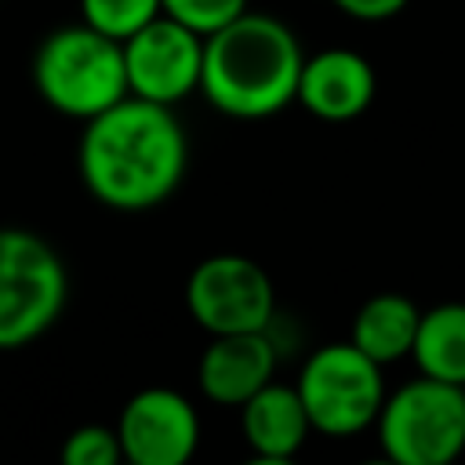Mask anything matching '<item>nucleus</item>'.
Here are the masks:
<instances>
[{
	"mask_svg": "<svg viewBox=\"0 0 465 465\" xmlns=\"http://www.w3.org/2000/svg\"><path fill=\"white\" fill-rule=\"evenodd\" d=\"M305 51L276 15L243 11L203 36L200 94L229 120H269L298 94Z\"/></svg>",
	"mask_w": 465,
	"mask_h": 465,
	"instance_id": "2",
	"label": "nucleus"
},
{
	"mask_svg": "<svg viewBox=\"0 0 465 465\" xmlns=\"http://www.w3.org/2000/svg\"><path fill=\"white\" fill-rule=\"evenodd\" d=\"M185 309L203 334L272 331L276 287L247 254H207L185 280Z\"/></svg>",
	"mask_w": 465,
	"mask_h": 465,
	"instance_id": "7",
	"label": "nucleus"
},
{
	"mask_svg": "<svg viewBox=\"0 0 465 465\" xmlns=\"http://www.w3.org/2000/svg\"><path fill=\"white\" fill-rule=\"evenodd\" d=\"M411 360L418 374L465 385V302H443L421 312Z\"/></svg>",
	"mask_w": 465,
	"mask_h": 465,
	"instance_id": "14",
	"label": "nucleus"
},
{
	"mask_svg": "<svg viewBox=\"0 0 465 465\" xmlns=\"http://www.w3.org/2000/svg\"><path fill=\"white\" fill-rule=\"evenodd\" d=\"M160 7H163V15L189 25L193 33L211 36L214 29L240 18L247 11V0H160Z\"/></svg>",
	"mask_w": 465,
	"mask_h": 465,
	"instance_id": "17",
	"label": "nucleus"
},
{
	"mask_svg": "<svg viewBox=\"0 0 465 465\" xmlns=\"http://www.w3.org/2000/svg\"><path fill=\"white\" fill-rule=\"evenodd\" d=\"M276 341L269 331L211 334L196 363V389L214 407H240L276 378Z\"/></svg>",
	"mask_w": 465,
	"mask_h": 465,
	"instance_id": "11",
	"label": "nucleus"
},
{
	"mask_svg": "<svg viewBox=\"0 0 465 465\" xmlns=\"http://www.w3.org/2000/svg\"><path fill=\"white\" fill-rule=\"evenodd\" d=\"M374 94L378 76L360 51L323 47L316 54H305L294 102L323 124H352L371 109Z\"/></svg>",
	"mask_w": 465,
	"mask_h": 465,
	"instance_id": "10",
	"label": "nucleus"
},
{
	"mask_svg": "<svg viewBox=\"0 0 465 465\" xmlns=\"http://www.w3.org/2000/svg\"><path fill=\"white\" fill-rule=\"evenodd\" d=\"M418 320L421 309L396 291H381L374 298H367L356 316H352V331L349 341L367 352L374 363H396L403 356H411L414 349V334H418Z\"/></svg>",
	"mask_w": 465,
	"mask_h": 465,
	"instance_id": "13",
	"label": "nucleus"
},
{
	"mask_svg": "<svg viewBox=\"0 0 465 465\" xmlns=\"http://www.w3.org/2000/svg\"><path fill=\"white\" fill-rule=\"evenodd\" d=\"M116 436L127 465H189L200 447V414L178 389L149 385L120 407Z\"/></svg>",
	"mask_w": 465,
	"mask_h": 465,
	"instance_id": "9",
	"label": "nucleus"
},
{
	"mask_svg": "<svg viewBox=\"0 0 465 465\" xmlns=\"http://www.w3.org/2000/svg\"><path fill=\"white\" fill-rule=\"evenodd\" d=\"M312 432L345 440L374 429V418L385 403L381 363L360 352L352 341H327L309 352L294 381Z\"/></svg>",
	"mask_w": 465,
	"mask_h": 465,
	"instance_id": "6",
	"label": "nucleus"
},
{
	"mask_svg": "<svg viewBox=\"0 0 465 465\" xmlns=\"http://www.w3.org/2000/svg\"><path fill=\"white\" fill-rule=\"evenodd\" d=\"M345 18L352 22H389L396 18L411 0H331Z\"/></svg>",
	"mask_w": 465,
	"mask_h": 465,
	"instance_id": "18",
	"label": "nucleus"
},
{
	"mask_svg": "<svg viewBox=\"0 0 465 465\" xmlns=\"http://www.w3.org/2000/svg\"><path fill=\"white\" fill-rule=\"evenodd\" d=\"M69 298L62 254L33 229L0 225V352L44 338Z\"/></svg>",
	"mask_w": 465,
	"mask_h": 465,
	"instance_id": "4",
	"label": "nucleus"
},
{
	"mask_svg": "<svg viewBox=\"0 0 465 465\" xmlns=\"http://www.w3.org/2000/svg\"><path fill=\"white\" fill-rule=\"evenodd\" d=\"M189 167V138L171 105L120 98L84 120L76 171L84 189L109 211L142 214L174 196Z\"/></svg>",
	"mask_w": 465,
	"mask_h": 465,
	"instance_id": "1",
	"label": "nucleus"
},
{
	"mask_svg": "<svg viewBox=\"0 0 465 465\" xmlns=\"http://www.w3.org/2000/svg\"><path fill=\"white\" fill-rule=\"evenodd\" d=\"M58 458L65 465H120L124 461V450H120L116 425H98V421L76 425L65 436Z\"/></svg>",
	"mask_w": 465,
	"mask_h": 465,
	"instance_id": "16",
	"label": "nucleus"
},
{
	"mask_svg": "<svg viewBox=\"0 0 465 465\" xmlns=\"http://www.w3.org/2000/svg\"><path fill=\"white\" fill-rule=\"evenodd\" d=\"M120 47H124L127 94L160 105H178L182 98L200 91L203 36L174 22L171 15H156L138 33L120 40Z\"/></svg>",
	"mask_w": 465,
	"mask_h": 465,
	"instance_id": "8",
	"label": "nucleus"
},
{
	"mask_svg": "<svg viewBox=\"0 0 465 465\" xmlns=\"http://www.w3.org/2000/svg\"><path fill=\"white\" fill-rule=\"evenodd\" d=\"M374 432L396 465H450L465 450V385L421 374L385 392Z\"/></svg>",
	"mask_w": 465,
	"mask_h": 465,
	"instance_id": "5",
	"label": "nucleus"
},
{
	"mask_svg": "<svg viewBox=\"0 0 465 465\" xmlns=\"http://www.w3.org/2000/svg\"><path fill=\"white\" fill-rule=\"evenodd\" d=\"M80 15L91 29H98L113 40H127L145 22L163 15V7H160V0H80Z\"/></svg>",
	"mask_w": 465,
	"mask_h": 465,
	"instance_id": "15",
	"label": "nucleus"
},
{
	"mask_svg": "<svg viewBox=\"0 0 465 465\" xmlns=\"http://www.w3.org/2000/svg\"><path fill=\"white\" fill-rule=\"evenodd\" d=\"M33 87L54 113L84 124L127 98L124 47L87 22L62 25L33 54Z\"/></svg>",
	"mask_w": 465,
	"mask_h": 465,
	"instance_id": "3",
	"label": "nucleus"
},
{
	"mask_svg": "<svg viewBox=\"0 0 465 465\" xmlns=\"http://www.w3.org/2000/svg\"><path fill=\"white\" fill-rule=\"evenodd\" d=\"M236 411H240L243 443H247L251 458L262 461V465L291 461L312 432V421L305 414V403H302L298 389L283 385L276 378L269 385H262L251 400H243Z\"/></svg>",
	"mask_w": 465,
	"mask_h": 465,
	"instance_id": "12",
	"label": "nucleus"
}]
</instances>
